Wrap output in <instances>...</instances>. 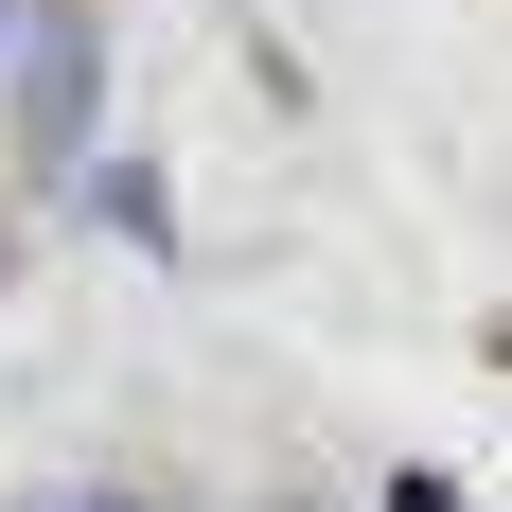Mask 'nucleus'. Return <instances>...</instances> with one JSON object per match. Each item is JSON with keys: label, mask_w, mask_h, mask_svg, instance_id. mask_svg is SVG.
Segmentation results:
<instances>
[{"label": "nucleus", "mask_w": 512, "mask_h": 512, "mask_svg": "<svg viewBox=\"0 0 512 512\" xmlns=\"http://www.w3.org/2000/svg\"><path fill=\"white\" fill-rule=\"evenodd\" d=\"M18 53H36V159H71L89 142V18H36Z\"/></svg>", "instance_id": "1"}, {"label": "nucleus", "mask_w": 512, "mask_h": 512, "mask_svg": "<svg viewBox=\"0 0 512 512\" xmlns=\"http://www.w3.org/2000/svg\"><path fill=\"white\" fill-rule=\"evenodd\" d=\"M36 512H159V495H36Z\"/></svg>", "instance_id": "2"}, {"label": "nucleus", "mask_w": 512, "mask_h": 512, "mask_svg": "<svg viewBox=\"0 0 512 512\" xmlns=\"http://www.w3.org/2000/svg\"><path fill=\"white\" fill-rule=\"evenodd\" d=\"M0 36H18V0H0Z\"/></svg>", "instance_id": "3"}]
</instances>
